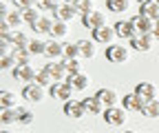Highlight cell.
<instances>
[{
	"mask_svg": "<svg viewBox=\"0 0 159 133\" xmlns=\"http://www.w3.org/2000/svg\"><path fill=\"white\" fill-rule=\"evenodd\" d=\"M9 27H11V25L7 22V18H2V20H0V29H2V33H11Z\"/></svg>",
	"mask_w": 159,
	"mask_h": 133,
	"instance_id": "obj_42",
	"label": "cell"
},
{
	"mask_svg": "<svg viewBox=\"0 0 159 133\" xmlns=\"http://www.w3.org/2000/svg\"><path fill=\"white\" fill-rule=\"evenodd\" d=\"M152 36H155V40H159V20L155 22V29H152Z\"/></svg>",
	"mask_w": 159,
	"mask_h": 133,
	"instance_id": "obj_43",
	"label": "cell"
},
{
	"mask_svg": "<svg viewBox=\"0 0 159 133\" xmlns=\"http://www.w3.org/2000/svg\"><path fill=\"white\" fill-rule=\"evenodd\" d=\"M75 7L80 9V13H91V11H95V7H93V0H80V2H77Z\"/></svg>",
	"mask_w": 159,
	"mask_h": 133,
	"instance_id": "obj_37",
	"label": "cell"
},
{
	"mask_svg": "<svg viewBox=\"0 0 159 133\" xmlns=\"http://www.w3.org/2000/svg\"><path fill=\"white\" fill-rule=\"evenodd\" d=\"M130 7V0H106V9H111L113 13H122Z\"/></svg>",
	"mask_w": 159,
	"mask_h": 133,
	"instance_id": "obj_27",
	"label": "cell"
},
{
	"mask_svg": "<svg viewBox=\"0 0 159 133\" xmlns=\"http://www.w3.org/2000/svg\"><path fill=\"white\" fill-rule=\"evenodd\" d=\"M126 109L122 107H111V109H106L104 111V120H106V124H111V126H124L126 124V120H128V116H126Z\"/></svg>",
	"mask_w": 159,
	"mask_h": 133,
	"instance_id": "obj_1",
	"label": "cell"
},
{
	"mask_svg": "<svg viewBox=\"0 0 159 133\" xmlns=\"http://www.w3.org/2000/svg\"><path fill=\"white\" fill-rule=\"evenodd\" d=\"M64 67H66L69 75L82 73V62H80V58H64Z\"/></svg>",
	"mask_w": 159,
	"mask_h": 133,
	"instance_id": "obj_31",
	"label": "cell"
},
{
	"mask_svg": "<svg viewBox=\"0 0 159 133\" xmlns=\"http://www.w3.org/2000/svg\"><path fill=\"white\" fill-rule=\"evenodd\" d=\"M11 75H13V80H18V82H25V84H29V82H35V75H38V71L27 62V64H18L13 71H11Z\"/></svg>",
	"mask_w": 159,
	"mask_h": 133,
	"instance_id": "obj_3",
	"label": "cell"
},
{
	"mask_svg": "<svg viewBox=\"0 0 159 133\" xmlns=\"http://www.w3.org/2000/svg\"><path fill=\"white\" fill-rule=\"evenodd\" d=\"M130 22L135 25L137 33H152V29H155V22L150 20V18L142 16V13H137V16H133V18H130Z\"/></svg>",
	"mask_w": 159,
	"mask_h": 133,
	"instance_id": "obj_12",
	"label": "cell"
},
{
	"mask_svg": "<svg viewBox=\"0 0 159 133\" xmlns=\"http://www.w3.org/2000/svg\"><path fill=\"white\" fill-rule=\"evenodd\" d=\"M144 2H157V0H139V5H144Z\"/></svg>",
	"mask_w": 159,
	"mask_h": 133,
	"instance_id": "obj_45",
	"label": "cell"
},
{
	"mask_svg": "<svg viewBox=\"0 0 159 133\" xmlns=\"http://www.w3.org/2000/svg\"><path fill=\"white\" fill-rule=\"evenodd\" d=\"M64 58H82L77 42H64Z\"/></svg>",
	"mask_w": 159,
	"mask_h": 133,
	"instance_id": "obj_32",
	"label": "cell"
},
{
	"mask_svg": "<svg viewBox=\"0 0 159 133\" xmlns=\"http://www.w3.org/2000/svg\"><path fill=\"white\" fill-rule=\"evenodd\" d=\"M29 49H31L33 55H40V53L44 55V53H47V42H44V40H31V42H29Z\"/></svg>",
	"mask_w": 159,
	"mask_h": 133,
	"instance_id": "obj_36",
	"label": "cell"
},
{
	"mask_svg": "<svg viewBox=\"0 0 159 133\" xmlns=\"http://www.w3.org/2000/svg\"><path fill=\"white\" fill-rule=\"evenodd\" d=\"M82 25L86 27V29H97V27H104L106 25V16L102 13V11H91V13H82Z\"/></svg>",
	"mask_w": 159,
	"mask_h": 133,
	"instance_id": "obj_6",
	"label": "cell"
},
{
	"mask_svg": "<svg viewBox=\"0 0 159 133\" xmlns=\"http://www.w3.org/2000/svg\"><path fill=\"white\" fill-rule=\"evenodd\" d=\"M95 96L99 98V102H102L106 109H111V107H117V93L113 91V89H97V93Z\"/></svg>",
	"mask_w": 159,
	"mask_h": 133,
	"instance_id": "obj_15",
	"label": "cell"
},
{
	"mask_svg": "<svg viewBox=\"0 0 159 133\" xmlns=\"http://www.w3.org/2000/svg\"><path fill=\"white\" fill-rule=\"evenodd\" d=\"M152 42H155V36L152 33H137V36L130 38V45H133L135 51H150Z\"/></svg>",
	"mask_w": 159,
	"mask_h": 133,
	"instance_id": "obj_7",
	"label": "cell"
},
{
	"mask_svg": "<svg viewBox=\"0 0 159 133\" xmlns=\"http://www.w3.org/2000/svg\"><path fill=\"white\" fill-rule=\"evenodd\" d=\"M0 67H2V69H16L18 67V62H16V58H13V55H2V62H0Z\"/></svg>",
	"mask_w": 159,
	"mask_h": 133,
	"instance_id": "obj_38",
	"label": "cell"
},
{
	"mask_svg": "<svg viewBox=\"0 0 159 133\" xmlns=\"http://www.w3.org/2000/svg\"><path fill=\"white\" fill-rule=\"evenodd\" d=\"M80 133H86V131H80Z\"/></svg>",
	"mask_w": 159,
	"mask_h": 133,
	"instance_id": "obj_48",
	"label": "cell"
},
{
	"mask_svg": "<svg viewBox=\"0 0 159 133\" xmlns=\"http://www.w3.org/2000/svg\"><path fill=\"white\" fill-rule=\"evenodd\" d=\"M0 18H7V22L11 25V27H20L25 22V18H22V11H11L9 16H0Z\"/></svg>",
	"mask_w": 159,
	"mask_h": 133,
	"instance_id": "obj_35",
	"label": "cell"
},
{
	"mask_svg": "<svg viewBox=\"0 0 159 133\" xmlns=\"http://www.w3.org/2000/svg\"><path fill=\"white\" fill-rule=\"evenodd\" d=\"M44 55H49V58H60V55H62V58H64V45H60L57 40H49Z\"/></svg>",
	"mask_w": 159,
	"mask_h": 133,
	"instance_id": "obj_25",
	"label": "cell"
},
{
	"mask_svg": "<svg viewBox=\"0 0 159 133\" xmlns=\"http://www.w3.org/2000/svg\"><path fill=\"white\" fill-rule=\"evenodd\" d=\"M113 29H115V33L119 38H128V40H130L133 36H137V29H135V25L130 20H119V22L113 25Z\"/></svg>",
	"mask_w": 159,
	"mask_h": 133,
	"instance_id": "obj_14",
	"label": "cell"
},
{
	"mask_svg": "<svg viewBox=\"0 0 159 133\" xmlns=\"http://www.w3.org/2000/svg\"><path fill=\"white\" fill-rule=\"evenodd\" d=\"M22 18H25V22L33 25L42 18V11H40V7H29V9H22Z\"/></svg>",
	"mask_w": 159,
	"mask_h": 133,
	"instance_id": "obj_28",
	"label": "cell"
},
{
	"mask_svg": "<svg viewBox=\"0 0 159 133\" xmlns=\"http://www.w3.org/2000/svg\"><path fill=\"white\" fill-rule=\"evenodd\" d=\"M2 133H13V131H2Z\"/></svg>",
	"mask_w": 159,
	"mask_h": 133,
	"instance_id": "obj_47",
	"label": "cell"
},
{
	"mask_svg": "<svg viewBox=\"0 0 159 133\" xmlns=\"http://www.w3.org/2000/svg\"><path fill=\"white\" fill-rule=\"evenodd\" d=\"M51 36H53V38H66V36H69V22L55 20V22H53V29H51Z\"/></svg>",
	"mask_w": 159,
	"mask_h": 133,
	"instance_id": "obj_30",
	"label": "cell"
},
{
	"mask_svg": "<svg viewBox=\"0 0 159 133\" xmlns=\"http://www.w3.org/2000/svg\"><path fill=\"white\" fill-rule=\"evenodd\" d=\"M115 36H117L115 29L108 27V25H104V27H97V29L91 31V40H95L97 45H111L115 40Z\"/></svg>",
	"mask_w": 159,
	"mask_h": 133,
	"instance_id": "obj_4",
	"label": "cell"
},
{
	"mask_svg": "<svg viewBox=\"0 0 159 133\" xmlns=\"http://www.w3.org/2000/svg\"><path fill=\"white\" fill-rule=\"evenodd\" d=\"M69 84H71L73 89H77V91H84V89H89V84H91V78H89L86 73L69 75Z\"/></svg>",
	"mask_w": 159,
	"mask_h": 133,
	"instance_id": "obj_18",
	"label": "cell"
},
{
	"mask_svg": "<svg viewBox=\"0 0 159 133\" xmlns=\"http://www.w3.org/2000/svg\"><path fill=\"white\" fill-rule=\"evenodd\" d=\"M11 2L20 9V11H22V9H29V7H35V2H38V0H11Z\"/></svg>",
	"mask_w": 159,
	"mask_h": 133,
	"instance_id": "obj_39",
	"label": "cell"
},
{
	"mask_svg": "<svg viewBox=\"0 0 159 133\" xmlns=\"http://www.w3.org/2000/svg\"><path fill=\"white\" fill-rule=\"evenodd\" d=\"M77 47L82 58H93L95 55V40H77Z\"/></svg>",
	"mask_w": 159,
	"mask_h": 133,
	"instance_id": "obj_26",
	"label": "cell"
},
{
	"mask_svg": "<svg viewBox=\"0 0 159 133\" xmlns=\"http://www.w3.org/2000/svg\"><path fill=\"white\" fill-rule=\"evenodd\" d=\"M9 13H11V9L7 5V0H2V2H0V16H9Z\"/></svg>",
	"mask_w": 159,
	"mask_h": 133,
	"instance_id": "obj_41",
	"label": "cell"
},
{
	"mask_svg": "<svg viewBox=\"0 0 159 133\" xmlns=\"http://www.w3.org/2000/svg\"><path fill=\"white\" fill-rule=\"evenodd\" d=\"M144 102H146V100H144L142 96H137L135 91L122 98V104H124V109H126V111H139V113H142V107H144Z\"/></svg>",
	"mask_w": 159,
	"mask_h": 133,
	"instance_id": "obj_13",
	"label": "cell"
},
{
	"mask_svg": "<svg viewBox=\"0 0 159 133\" xmlns=\"http://www.w3.org/2000/svg\"><path fill=\"white\" fill-rule=\"evenodd\" d=\"M157 2H159V0H157Z\"/></svg>",
	"mask_w": 159,
	"mask_h": 133,
	"instance_id": "obj_49",
	"label": "cell"
},
{
	"mask_svg": "<svg viewBox=\"0 0 159 133\" xmlns=\"http://www.w3.org/2000/svg\"><path fill=\"white\" fill-rule=\"evenodd\" d=\"M124 133H137V131H124Z\"/></svg>",
	"mask_w": 159,
	"mask_h": 133,
	"instance_id": "obj_46",
	"label": "cell"
},
{
	"mask_svg": "<svg viewBox=\"0 0 159 133\" xmlns=\"http://www.w3.org/2000/svg\"><path fill=\"white\" fill-rule=\"evenodd\" d=\"M11 55H13V58H16V62L18 64H27L29 60H31V49L29 47H13L11 49Z\"/></svg>",
	"mask_w": 159,
	"mask_h": 133,
	"instance_id": "obj_20",
	"label": "cell"
},
{
	"mask_svg": "<svg viewBox=\"0 0 159 133\" xmlns=\"http://www.w3.org/2000/svg\"><path fill=\"white\" fill-rule=\"evenodd\" d=\"M84 113H89V111H86L82 100H73L71 98V100L64 102V116H69V118H84Z\"/></svg>",
	"mask_w": 159,
	"mask_h": 133,
	"instance_id": "obj_9",
	"label": "cell"
},
{
	"mask_svg": "<svg viewBox=\"0 0 159 133\" xmlns=\"http://www.w3.org/2000/svg\"><path fill=\"white\" fill-rule=\"evenodd\" d=\"M51 80H53V75H51V73H49L47 69L38 71V75H35V82H38L40 87H51V84H53Z\"/></svg>",
	"mask_w": 159,
	"mask_h": 133,
	"instance_id": "obj_33",
	"label": "cell"
},
{
	"mask_svg": "<svg viewBox=\"0 0 159 133\" xmlns=\"http://www.w3.org/2000/svg\"><path fill=\"white\" fill-rule=\"evenodd\" d=\"M22 98L29 102H40L44 98V87H40L38 82H29L22 87Z\"/></svg>",
	"mask_w": 159,
	"mask_h": 133,
	"instance_id": "obj_8",
	"label": "cell"
},
{
	"mask_svg": "<svg viewBox=\"0 0 159 133\" xmlns=\"http://www.w3.org/2000/svg\"><path fill=\"white\" fill-rule=\"evenodd\" d=\"M20 116H22V109H2V124L7 126V124H13V122H20Z\"/></svg>",
	"mask_w": 159,
	"mask_h": 133,
	"instance_id": "obj_21",
	"label": "cell"
},
{
	"mask_svg": "<svg viewBox=\"0 0 159 133\" xmlns=\"http://www.w3.org/2000/svg\"><path fill=\"white\" fill-rule=\"evenodd\" d=\"M2 36L9 38V42L13 47H29V42H31V40H27V36L22 31H11V33H2Z\"/></svg>",
	"mask_w": 159,
	"mask_h": 133,
	"instance_id": "obj_23",
	"label": "cell"
},
{
	"mask_svg": "<svg viewBox=\"0 0 159 133\" xmlns=\"http://www.w3.org/2000/svg\"><path fill=\"white\" fill-rule=\"evenodd\" d=\"M44 69L53 75V80H57V82L69 80V71H66L64 62H47V64H44Z\"/></svg>",
	"mask_w": 159,
	"mask_h": 133,
	"instance_id": "obj_11",
	"label": "cell"
},
{
	"mask_svg": "<svg viewBox=\"0 0 159 133\" xmlns=\"http://www.w3.org/2000/svg\"><path fill=\"white\" fill-rule=\"evenodd\" d=\"M53 16H55V20H62V22H71V20H75V18L80 16V9H77L75 5H66V2H64L62 7H60V9H57V11L53 13Z\"/></svg>",
	"mask_w": 159,
	"mask_h": 133,
	"instance_id": "obj_10",
	"label": "cell"
},
{
	"mask_svg": "<svg viewBox=\"0 0 159 133\" xmlns=\"http://www.w3.org/2000/svg\"><path fill=\"white\" fill-rule=\"evenodd\" d=\"M135 93H137V96H142L144 100H155L157 98V87L152 82H139L135 87Z\"/></svg>",
	"mask_w": 159,
	"mask_h": 133,
	"instance_id": "obj_16",
	"label": "cell"
},
{
	"mask_svg": "<svg viewBox=\"0 0 159 133\" xmlns=\"http://www.w3.org/2000/svg\"><path fill=\"white\" fill-rule=\"evenodd\" d=\"M82 102H84V107H86V111H89V113H93V116H97V113H104V111H106V107H104L102 102H99V98H97V96H91V98H84Z\"/></svg>",
	"mask_w": 159,
	"mask_h": 133,
	"instance_id": "obj_19",
	"label": "cell"
},
{
	"mask_svg": "<svg viewBox=\"0 0 159 133\" xmlns=\"http://www.w3.org/2000/svg\"><path fill=\"white\" fill-rule=\"evenodd\" d=\"M62 2H66V5H77L80 0H62Z\"/></svg>",
	"mask_w": 159,
	"mask_h": 133,
	"instance_id": "obj_44",
	"label": "cell"
},
{
	"mask_svg": "<svg viewBox=\"0 0 159 133\" xmlns=\"http://www.w3.org/2000/svg\"><path fill=\"white\" fill-rule=\"evenodd\" d=\"M16 100H18V96L13 91H2L0 93V104H2V109H16Z\"/></svg>",
	"mask_w": 159,
	"mask_h": 133,
	"instance_id": "obj_29",
	"label": "cell"
},
{
	"mask_svg": "<svg viewBox=\"0 0 159 133\" xmlns=\"http://www.w3.org/2000/svg\"><path fill=\"white\" fill-rule=\"evenodd\" d=\"M142 116L146 118H159V100H146L144 107H142Z\"/></svg>",
	"mask_w": 159,
	"mask_h": 133,
	"instance_id": "obj_22",
	"label": "cell"
},
{
	"mask_svg": "<svg viewBox=\"0 0 159 133\" xmlns=\"http://www.w3.org/2000/svg\"><path fill=\"white\" fill-rule=\"evenodd\" d=\"M62 5H64V2H60V0H38V7H40V9H49V11H53V13L62 7Z\"/></svg>",
	"mask_w": 159,
	"mask_h": 133,
	"instance_id": "obj_34",
	"label": "cell"
},
{
	"mask_svg": "<svg viewBox=\"0 0 159 133\" xmlns=\"http://www.w3.org/2000/svg\"><path fill=\"white\" fill-rule=\"evenodd\" d=\"M33 122V111L22 109V116H20V124H31Z\"/></svg>",
	"mask_w": 159,
	"mask_h": 133,
	"instance_id": "obj_40",
	"label": "cell"
},
{
	"mask_svg": "<svg viewBox=\"0 0 159 133\" xmlns=\"http://www.w3.org/2000/svg\"><path fill=\"white\" fill-rule=\"evenodd\" d=\"M139 13L150 18L152 22L159 20V2H144V5H139Z\"/></svg>",
	"mask_w": 159,
	"mask_h": 133,
	"instance_id": "obj_17",
	"label": "cell"
},
{
	"mask_svg": "<svg viewBox=\"0 0 159 133\" xmlns=\"http://www.w3.org/2000/svg\"><path fill=\"white\" fill-rule=\"evenodd\" d=\"M73 87L69 84V80H64V82H53L51 87H49V93H51V98H55V100H71L73 98Z\"/></svg>",
	"mask_w": 159,
	"mask_h": 133,
	"instance_id": "obj_2",
	"label": "cell"
},
{
	"mask_svg": "<svg viewBox=\"0 0 159 133\" xmlns=\"http://www.w3.org/2000/svg\"><path fill=\"white\" fill-rule=\"evenodd\" d=\"M106 60L108 62H117V64H122L128 60V49L124 45H108L106 47Z\"/></svg>",
	"mask_w": 159,
	"mask_h": 133,
	"instance_id": "obj_5",
	"label": "cell"
},
{
	"mask_svg": "<svg viewBox=\"0 0 159 133\" xmlns=\"http://www.w3.org/2000/svg\"><path fill=\"white\" fill-rule=\"evenodd\" d=\"M53 22H55V20H49L47 16H42V18H40L38 22H33L31 27H33V31H35V33H51Z\"/></svg>",
	"mask_w": 159,
	"mask_h": 133,
	"instance_id": "obj_24",
	"label": "cell"
}]
</instances>
